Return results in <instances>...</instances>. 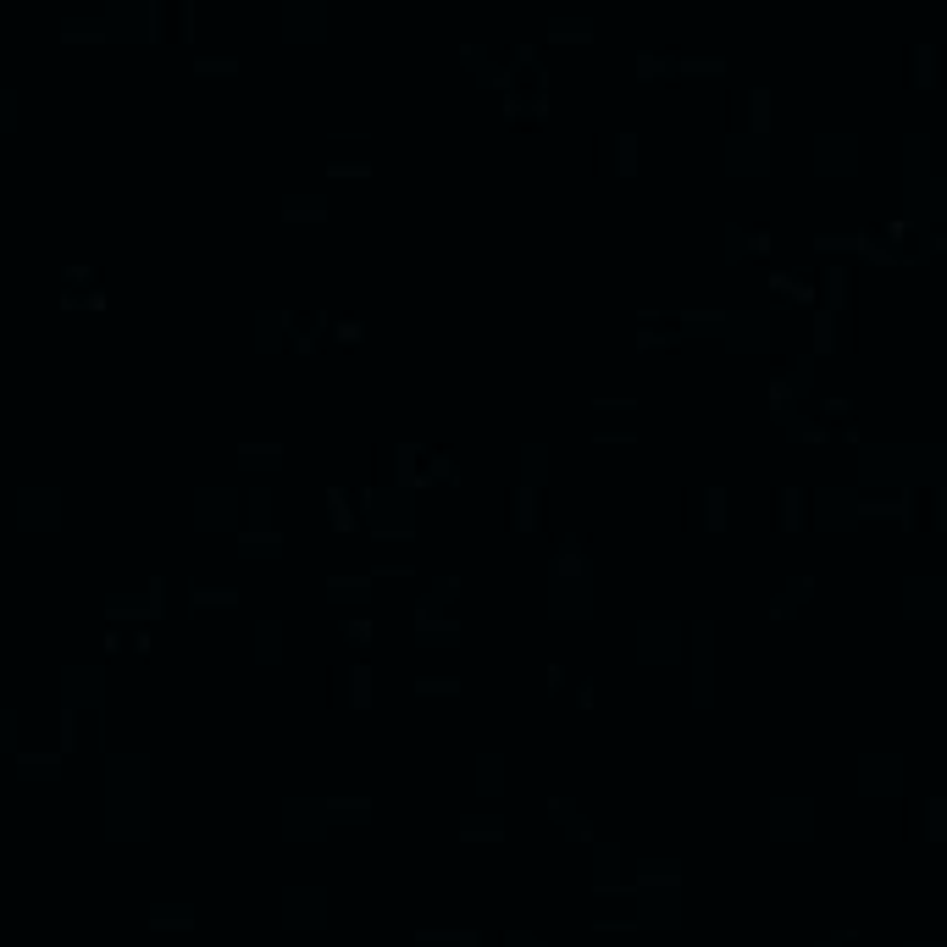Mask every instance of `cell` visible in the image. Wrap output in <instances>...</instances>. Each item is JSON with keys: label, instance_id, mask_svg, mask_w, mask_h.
Segmentation results:
<instances>
[{"label": "cell", "instance_id": "cell-14", "mask_svg": "<svg viewBox=\"0 0 947 947\" xmlns=\"http://www.w3.org/2000/svg\"><path fill=\"white\" fill-rule=\"evenodd\" d=\"M693 704H698V709L715 704V648H709V626L698 632V682H693Z\"/></svg>", "mask_w": 947, "mask_h": 947}, {"label": "cell", "instance_id": "cell-4", "mask_svg": "<svg viewBox=\"0 0 947 947\" xmlns=\"http://www.w3.org/2000/svg\"><path fill=\"white\" fill-rule=\"evenodd\" d=\"M853 787H859V798H903L909 765H903V754H864L853 770Z\"/></svg>", "mask_w": 947, "mask_h": 947}, {"label": "cell", "instance_id": "cell-9", "mask_svg": "<svg viewBox=\"0 0 947 947\" xmlns=\"http://www.w3.org/2000/svg\"><path fill=\"white\" fill-rule=\"evenodd\" d=\"M593 859H588V887L593 892H626V848L621 842H588Z\"/></svg>", "mask_w": 947, "mask_h": 947}, {"label": "cell", "instance_id": "cell-18", "mask_svg": "<svg viewBox=\"0 0 947 947\" xmlns=\"http://www.w3.org/2000/svg\"><path fill=\"white\" fill-rule=\"evenodd\" d=\"M460 837H471V842H504V820L471 815V820H460Z\"/></svg>", "mask_w": 947, "mask_h": 947}, {"label": "cell", "instance_id": "cell-6", "mask_svg": "<svg viewBox=\"0 0 947 947\" xmlns=\"http://www.w3.org/2000/svg\"><path fill=\"white\" fill-rule=\"evenodd\" d=\"M277 831H283V842H294V848H316V842H327V815L316 798H283V809H277Z\"/></svg>", "mask_w": 947, "mask_h": 947}, {"label": "cell", "instance_id": "cell-13", "mask_svg": "<svg viewBox=\"0 0 947 947\" xmlns=\"http://www.w3.org/2000/svg\"><path fill=\"white\" fill-rule=\"evenodd\" d=\"M327 826H372V798H316Z\"/></svg>", "mask_w": 947, "mask_h": 947}, {"label": "cell", "instance_id": "cell-17", "mask_svg": "<svg viewBox=\"0 0 947 947\" xmlns=\"http://www.w3.org/2000/svg\"><path fill=\"white\" fill-rule=\"evenodd\" d=\"M150 925H156V931H189L194 909L189 903H150Z\"/></svg>", "mask_w": 947, "mask_h": 947}, {"label": "cell", "instance_id": "cell-8", "mask_svg": "<svg viewBox=\"0 0 947 947\" xmlns=\"http://www.w3.org/2000/svg\"><path fill=\"white\" fill-rule=\"evenodd\" d=\"M626 887H637V892H682V864L665 859V853L626 859Z\"/></svg>", "mask_w": 947, "mask_h": 947}, {"label": "cell", "instance_id": "cell-16", "mask_svg": "<svg viewBox=\"0 0 947 947\" xmlns=\"http://www.w3.org/2000/svg\"><path fill=\"white\" fill-rule=\"evenodd\" d=\"M637 654H643V660H654V665H665V660H676L682 648H676V632H671V626H648V632L637 637Z\"/></svg>", "mask_w": 947, "mask_h": 947}, {"label": "cell", "instance_id": "cell-2", "mask_svg": "<svg viewBox=\"0 0 947 947\" xmlns=\"http://www.w3.org/2000/svg\"><path fill=\"white\" fill-rule=\"evenodd\" d=\"M277 920H283V931H322L333 920V892L316 887V881H283Z\"/></svg>", "mask_w": 947, "mask_h": 947}, {"label": "cell", "instance_id": "cell-20", "mask_svg": "<svg viewBox=\"0 0 947 947\" xmlns=\"http://www.w3.org/2000/svg\"><path fill=\"white\" fill-rule=\"evenodd\" d=\"M255 654H261V665H277L283 660V632H277V626H261V648H255Z\"/></svg>", "mask_w": 947, "mask_h": 947}, {"label": "cell", "instance_id": "cell-5", "mask_svg": "<svg viewBox=\"0 0 947 947\" xmlns=\"http://www.w3.org/2000/svg\"><path fill=\"white\" fill-rule=\"evenodd\" d=\"M61 704L84 709V715H106L111 709L106 671H95V665H67V671H61Z\"/></svg>", "mask_w": 947, "mask_h": 947}, {"label": "cell", "instance_id": "cell-10", "mask_svg": "<svg viewBox=\"0 0 947 947\" xmlns=\"http://www.w3.org/2000/svg\"><path fill=\"white\" fill-rule=\"evenodd\" d=\"M150 831H156V815H150V809H106V815H100V837L117 842V848L150 842Z\"/></svg>", "mask_w": 947, "mask_h": 947}, {"label": "cell", "instance_id": "cell-25", "mask_svg": "<svg viewBox=\"0 0 947 947\" xmlns=\"http://www.w3.org/2000/svg\"><path fill=\"white\" fill-rule=\"evenodd\" d=\"M416 693H460V682H416Z\"/></svg>", "mask_w": 947, "mask_h": 947}, {"label": "cell", "instance_id": "cell-27", "mask_svg": "<svg viewBox=\"0 0 947 947\" xmlns=\"http://www.w3.org/2000/svg\"><path fill=\"white\" fill-rule=\"evenodd\" d=\"M931 947H936V942H931Z\"/></svg>", "mask_w": 947, "mask_h": 947}, {"label": "cell", "instance_id": "cell-19", "mask_svg": "<svg viewBox=\"0 0 947 947\" xmlns=\"http://www.w3.org/2000/svg\"><path fill=\"white\" fill-rule=\"evenodd\" d=\"M23 748V720L17 709H0V754H17Z\"/></svg>", "mask_w": 947, "mask_h": 947}, {"label": "cell", "instance_id": "cell-3", "mask_svg": "<svg viewBox=\"0 0 947 947\" xmlns=\"http://www.w3.org/2000/svg\"><path fill=\"white\" fill-rule=\"evenodd\" d=\"M765 831H770V842H809L820 831V804L815 798H770Z\"/></svg>", "mask_w": 947, "mask_h": 947}, {"label": "cell", "instance_id": "cell-11", "mask_svg": "<svg viewBox=\"0 0 947 947\" xmlns=\"http://www.w3.org/2000/svg\"><path fill=\"white\" fill-rule=\"evenodd\" d=\"M471 787H477L482 798H504V792H510V759H504L499 748L477 754V776H471Z\"/></svg>", "mask_w": 947, "mask_h": 947}, {"label": "cell", "instance_id": "cell-12", "mask_svg": "<svg viewBox=\"0 0 947 947\" xmlns=\"http://www.w3.org/2000/svg\"><path fill=\"white\" fill-rule=\"evenodd\" d=\"M61 770H67V759L61 754H23L17 748V781H28V787H45V781H61Z\"/></svg>", "mask_w": 947, "mask_h": 947}, {"label": "cell", "instance_id": "cell-22", "mask_svg": "<svg viewBox=\"0 0 947 947\" xmlns=\"http://www.w3.org/2000/svg\"><path fill=\"white\" fill-rule=\"evenodd\" d=\"M416 947H460V931H416Z\"/></svg>", "mask_w": 947, "mask_h": 947}, {"label": "cell", "instance_id": "cell-26", "mask_svg": "<svg viewBox=\"0 0 947 947\" xmlns=\"http://www.w3.org/2000/svg\"><path fill=\"white\" fill-rule=\"evenodd\" d=\"M543 947H549V942H543Z\"/></svg>", "mask_w": 947, "mask_h": 947}, {"label": "cell", "instance_id": "cell-21", "mask_svg": "<svg viewBox=\"0 0 947 947\" xmlns=\"http://www.w3.org/2000/svg\"><path fill=\"white\" fill-rule=\"evenodd\" d=\"M931 842H947V798H931Z\"/></svg>", "mask_w": 947, "mask_h": 947}, {"label": "cell", "instance_id": "cell-7", "mask_svg": "<svg viewBox=\"0 0 947 947\" xmlns=\"http://www.w3.org/2000/svg\"><path fill=\"white\" fill-rule=\"evenodd\" d=\"M626 898H632V920L626 925H637V931H676L682 925V892H637V887H626Z\"/></svg>", "mask_w": 947, "mask_h": 947}, {"label": "cell", "instance_id": "cell-23", "mask_svg": "<svg viewBox=\"0 0 947 947\" xmlns=\"http://www.w3.org/2000/svg\"><path fill=\"white\" fill-rule=\"evenodd\" d=\"M504 947H543V936L527 931V925H510V931H504Z\"/></svg>", "mask_w": 947, "mask_h": 947}, {"label": "cell", "instance_id": "cell-15", "mask_svg": "<svg viewBox=\"0 0 947 947\" xmlns=\"http://www.w3.org/2000/svg\"><path fill=\"white\" fill-rule=\"evenodd\" d=\"M549 820L565 831V837H576V842H593V820L582 815L576 804H565V798H549Z\"/></svg>", "mask_w": 947, "mask_h": 947}, {"label": "cell", "instance_id": "cell-1", "mask_svg": "<svg viewBox=\"0 0 947 947\" xmlns=\"http://www.w3.org/2000/svg\"><path fill=\"white\" fill-rule=\"evenodd\" d=\"M100 792H106V809H150V792H156V765L139 748H106L100 754Z\"/></svg>", "mask_w": 947, "mask_h": 947}, {"label": "cell", "instance_id": "cell-24", "mask_svg": "<svg viewBox=\"0 0 947 947\" xmlns=\"http://www.w3.org/2000/svg\"><path fill=\"white\" fill-rule=\"evenodd\" d=\"M355 709H372V671H355Z\"/></svg>", "mask_w": 947, "mask_h": 947}]
</instances>
